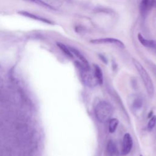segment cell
I'll list each match as a JSON object with an SVG mask.
<instances>
[{"label":"cell","instance_id":"cell-14","mask_svg":"<svg viewBox=\"0 0 156 156\" xmlns=\"http://www.w3.org/2000/svg\"><path fill=\"white\" fill-rule=\"evenodd\" d=\"M119 121L116 118H112L110 119L109 122V126H108V130L110 133H113L118 125Z\"/></svg>","mask_w":156,"mask_h":156},{"label":"cell","instance_id":"cell-3","mask_svg":"<svg viewBox=\"0 0 156 156\" xmlns=\"http://www.w3.org/2000/svg\"><path fill=\"white\" fill-rule=\"evenodd\" d=\"M80 76L82 80L85 85H87L89 87H94L99 84L94 72H91L90 69H88L83 68L80 69Z\"/></svg>","mask_w":156,"mask_h":156},{"label":"cell","instance_id":"cell-11","mask_svg":"<svg viewBox=\"0 0 156 156\" xmlns=\"http://www.w3.org/2000/svg\"><path fill=\"white\" fill-rule=\"evenodd\" d=\"M107 154L109 156H115L118 154V149L115 143L112 140L108 141L107 146Z\"/></svg>","mask_w":156,"mask_h":156},{"label":"cell","instance_id":"cell-6","mask_svg":"<svg viewBox=\"0 0 156 156\" xmlns=\"http://www.w3.org/2000/svg\"><path fill=\"white\" fill-rule=\"evenodd\" d=\"M132 146H133V141H132V136L129 133H127L123 136L122 155H126L128 154L130 152L132 148Z\"/></svg>","mask_w":156,"mask_h":156},{"label":"cell","instance_id":"cell-18","mask_svg":"<svg viewBox=\"0 0 156 156\" xmlns=\"http://www.w3.org/2000/svg\"><path fill=\"white\" fill-rule=\"evenodd\" d=\"M151 4L152 7H155L156 9V0H151Z\"/></svg>","mask_w":156,"mask_h":156},{"label":"cell","instance_id":"cell-8","mask_svg":"<svg viewBox=\"0 0 156 156\" xmlns=\"http://www.w3.org/2000/svg\"><path fill=\"white\" fill-rule=\"evenodd\" d=\"M18 13L24 16H26V17H28V18H32V19L35 20L40 21L41 22H43V23H47V24H53V22L50 21L49 20H48L46 18L39 16L37 15H35V14H33V13H29V12H26V11H20Z\"/></svg>","mask_w":156,"mask_h":156},{"label":"cell","instance_id":"cell-5","mask_svg":"<svg viewBox=\"0 0 156 156\" xmlns=\"http://www.w3.org/2000/svg\"><path fill=\"white\" fill-rule=\"evenodd\" d=\"M90 43L93 44H106L110 43L118 46L119 48H124L125 47L124 43L119 40L114 38H98V39H93L90 41Z\"/></svg>","mask_w":156,"mask_h":156},{"label":"cell","instance_id":"cell-7","mask_svg":"<svg viewBox=\"0 0 156 156\" xmlns=\"http://www.w3.org/2000/svg\"><path fill=\"white\" fill-rule=\"evenodd\" d=\"M151 8L152 7L151 4V0H141L139 7L140 13L141 15L143 17H145Z\"/></svg>","mask_w":156,"mask_h":156},{"label":"cell","instance_id":"cell-9","mask_svg":"<svg viewBox=\"0 0 156 156\" xmlns=\"http://www.w3.org/2000/svg\"><path fill=\"white\" fill-rule=\"evenodd\" d=\"M69 49L71 51V52L73 53V54L75 55L80 60L81 63L84 65V66L87 69H90L88 62L87 61L86 58L81 54V52H80L79 51H78L77 49H76L73 47H69Z\"/></svg>","mask_w":156,"mask_h":156},{"label":"cell","instance_id":"cell-1","mask_svg":"<svg viewBox=\"0 0 156 156\" xmlns=\"http://www.w3.org/2000/svg\"><path fill=\"white\" fill-rule=\"evenodd\" d=\"M113 107L105 101L99 102L96 106L94 113L97 119L102 123L108 121L113 114Z\"/></svg>","mask_w":156,"mask_h":156},{"label":"cell","instance_id":"cell-10","mask_svg":"<svg viewBox=\"0 0 156 156\" xmlns=\"http://www.w3.org/2000/svg\"><path fill=\"white\" fill-rule=\"evenodd\" d=\"M138 39L141 44L147 48H156V43L155 41L149 40L146 39L140 33L138 34Z\"/></svg>","mask_w":156,"mask_h":156},{"label":"cell","instance_id":"cell-15","mask_svg":"<svg viewBox=\"0 0 156 156\" xmlns=\"http://www.w3.org/2000/svg\"><path fill=\"white\" fill-rule=\"evenodd\" d=\"M133 107L135 109H139L143 105V101L140 97H136L133 102Z\"/></svg>","mask_w":156,"mask_h":156},{"label":"cell","instance_id":"cell-17","mask_svg":"<svg viewBox=\"0 0 156 156\" xmlns=\"http://www.w3.org/2000/svg\"><path fill=\"white\" fill-rule=\"evenodd\" d=\"M99 57L104 63H107V60L104 55H103L102 54H99Z\"/></svg>","mask_w":156,"mask_h":156},{"label":"cell","instance_id":"cell-16","mask_svg":"<svg viewBox=\"0 0 156 156\" xmlns=\"http://www.w3.org/2000/svg\"><path fill=\"white\" fill-rule=\"evenodd\" d=\"M156 124V116L154 115L152 116L151 119L149 120L147 124V129L149 130H152V129L155 127Z\"/></svg>","mask_w":156,"mask_h":156},{"label":"cell","instance_id":"cell-2","mask_svg":"<svg viewBox=\"0 0 156 156\" xmlns=\"http://www.w3.org/2000/svg\"><path fill=\"white\" fill-rule=\"evenodd\" d=\"M132 62L139 74L140 75V77L145 85L147 94L151 96H153L154 93V87L150 76L138 60L133 58Z\"/></svg>","mask_w":156,"mask_h":156},{"label":"cell","instance_id":"cell-19","mask_svg":"<svg viewBox=\"0 0 156 156\" xmlns=\"http://www.w3.org/2000/svg\"><path fill=\"white\" fill-rule=\"evenodd\" d=\"M140 156H142V155H140Z\"/></svg>","mask_w":156,"mask_h":156},{"label":"cell","instance_id":"cell-12","mask_svg":"<svg viewBox=\"0 0 156 156\" xmlns=\"http://www.w3.org/2000/svg\"><path fill=\"white\" fill-rule=\"evenodd\" d=\"M93 66H94V73L96 76V77L97 78L98 83L101 85L103 83V74H102V70L101 68L96 64H94Z\"/></svg>","mask_w":156,"mask_h":156},{"label":"cell","instance_id":"cell-13","mask_svg":"<svg viewBox=\"0 0 156 156\" xmlns=\"http://www.w3.org/2000/svg\"><path fill=\"white\" fill-rule=\"evenodd\" d=\"M57 45L67 56H68L70 58L73 57V54L69 50V48L66 46L64 44H63L62 43H57Z\"/></svg>","mask_w":156,"mask_h":156},{"label":"cell","instance_id":"cell-4","mask_svg":"<svg viewBox=\"0 0 156 156\" xmlns=\"http://www.w3.org/2000/svg\"><path fill=\"white\" fill-rule=\"evenodd\" d=\"M30 1L54 10H56L58 9H59L62 5V2L60 0H30Z\"/></svg>","mask_w":156,"mask_h":156}]
</instances>
